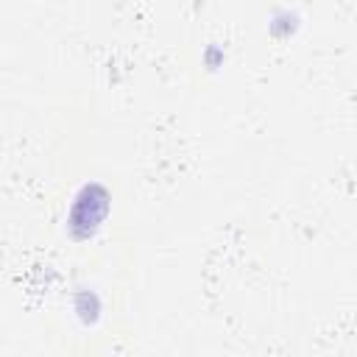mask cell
Returning <instances> with one entry per match:
<instances>
[{"label": "cell", "mask_w": 357, "mask_h": 357, "mask_svg": "<svg viewBox=\"0 0 357 357\" xmlns=\"http://www.w3.org/2000/svg\"><path fill=\"white\" fill-rule=\"evenodd\" d=\"M106 212H109V195H106V190L98 187V184H86L78 192V198L73 204V212H70V229H73V234L78 240L92 237L95 229L103 223Z\"/></svg>", "instance_id": "1"}]
</instances>
